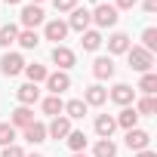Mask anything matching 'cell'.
<instances>
[{
  "instance_id": "1",
  "label": "cell",
  "mask_w": 157,
  "mask_h": 157,
  "mask_svg": "<svg viewBox=\"0 0 157 157\" xmlns=\"http://www.w3.org/2000/svg\"><path fill=\"white\" fill-rule=\"evenodd\" d=\"M126 59H129V68L132 71H142V74H148L151 65H154V56L148 49H142V46H129L126 49Z\"/></svg>"
},
{
  "instance_id": "2",
  "label": "cell",
  "mask_w": 157,
  "mask_h": 157,
  "mask_svg": "<svg viewBox=\"0 0 157 157\" xmlns=\"http://www.w3.org/2000/svg\"><path fill=\"white\" fill-rule=\"evenodd\" d=\"M90 16H93V22H96L99 28H114V25H117V19H120V16H117V10H114L111 3H99Z\"/></svg>"
},
{
  "instance_id": "3",
  "label": "cell",
  "mask_w": 157,
  "mask_h": 157,
  "mask_svg": "<svg viewBox=\"0 0 157 157\" xmlns=\"http://www.w3.org/2000/svg\"><path fill=\"white\" fill-rule=\"evenodd\" d=\"M25 71V59L19 52H6L3 59H0V74H6V77H16Z\"/></svg>"
},
{
  "instance_id": "4",
  "label": "cell",
  "mask_w": 157,
  "mask_h": 157,
  "mask_svg": "<svg viewBox=\"0 0 157 157\" xmlns=\"http://www.w3.org/2000/svg\"><path fill=\"white\" fill-rule=\"evenodd\" d=\"M90 22H93V16H90V10L86 6H74L71 10V22H68V28H74V31H86L90 28Z\"/></svg>"
},
{
  "instance_id": "5",
  "label": "cell",
  "mask_w": 157,
  "mask_h": 157,
  "mask_svg": "<svg viewBox=\"0 0 157 157\" xmlns=\"http://www.w3.org/2000/svg\"><path fill=\"white\" fill-rule=\"evenodd\" d=\"M71 86V77L65 74V71H56V74H46V90L52 93V96H62L65 90Z\"/></svg>"
},
{
  "instance_id": "6",
  "label": "cell",
  "mask_w": 157,
  "mask_h": 157,
  "mask_svg": "<svg viewBox=\"0 0 157 157\" xmlns=\"http://www.w3.org/2000/svg\"><path fill=\"white\" fill-rule=\"evenodd\" d=\"M148 142H151V136H148L145 129H139V126L126 129V148H132V151H145Z\"/></svg>"
},
{
  "instance_id": "7",
  "label": "cell",
  "mask_w": 157,
  "mask_h": 157,
  "mask_svg": "<svg viewBox=\"0 0 157 157\" xmlns=\"http://www.w3.org/2000/svg\"><path fill=\"white\" fill-rule=\"evenodd\" d=\"M40 22H43V10H40V6H34V3H31V6H25V10H22V25H25V31H34Z\"/></svg>"
},
{
  "instance_id": "8",
  "label": "cell",
  "mask_w": 157,
  "mask_h": 157,
  "mask_svg": "<svg viewBox=\"0 0 157 157\" xmlns=\"http://www.w3.org/2000/svg\"><path fill=\"white\" fill-rule=\"evenodd\" d=\"M111 99H114L117 105H123V108H129V105H132V99H136V90H132L129 83H117V86L111 90Z\"/></svg>"
},
{
  "instance_id": "9",
  "label": "cell",
  "mask_w": 157,
  "mask_h": 157,
  "mask_svg": "<svg viewBox=\"0 0 157 157\" xmlns=\"http://www.w3.org/2000/svg\"><path fill=\"white\" fill-rule=\"evenodd\" d=\"M68 132H71L68 117H52V123L46 126V136H52V139H68Z\"/></svg>"
},
{
  "instance_id": "10",
  "label": "cell",
  "mask_w": 157,
  "mask_h": 157,
  "mask_svg": "<svg viewBox=\"0 0 157 157\" xmlns=\"http://www.w3.org/2000/svg\"><path fill=\"white\" fill-rule=\"evenodd\" d=\"M65 34H68V22H62V19L46 22V40H56V46H59V40H65Z\"/></svg>"
},
{
  "instance_id": "11",
  "label": "cell",
  "mask_w": 157,
  "mask_h": 157,
  "mask_svg": "<svg viewBox=\"0 0 157 157\" xmlns=\"http://www.w3.org/2000/svg\"><path fill=\"white\" fill-rule=\"evenodd\" d=\"M52 62L65 71V68H71V65H74V52H71L68 46H62V43H59V46H52Z\"/></svg>"
},
{
  "instance_id": "12",
  "label": "cell",
  "mask_w": 157,
  "mask_h": 157,
  "mask_svg": "<svg viewBox=\"0 0 157 157\" xmlns=\"http://www.w3.org/2000/svg\"><path fill=\"white\" fill-rule=\"evenodd\" d=\"M16 96H19L22 105H34V102L40 99V90H37V83H22V86L16 90Z\"/></svg>"
},
{
  "instance_id": "13",
  "label": "cell",
  "mask_w": 157,
  "mask_h": 157,
  "mask_svg": "<svg viewBox=\"0 0 157 157\" xmlns=\"http://www.w3.org/2000/svg\"><path fill=\"white\" fill-rule=\"evenodd\" d=\"M10 123H13V126H22V129H25V126H31V123H34V111H31L28 105H19V108L13 111V120H10Z\"/></svg>"
},
{
  "instance_id": "14",
  "label": "cell",
  "mask_w": 157,
  "mask_h": 157,
  "mask_svg": "<svg viewBox=\"0 0 157 157\" xmlns=\"http://www.w3.org/2000/svg\"><path fill=\"white\" fill-rule=\"evenodd\" d=\"M114 129H117V120H114L111 114H99V117H96V132H99L102 139H111Z\"/></svg>"
},
{
  "instance_id": "15",
  "label": "cell",
  "mask_w": 157,
  "mask_h": 157,
  "mask_svg": "<svg viewBox=\"0 0 157 157\" xmlns=\"http://www.w3.org/2000/svg\"><path fill=\"white\" fill-rule=\"evenodd\" d=\"M93 74L99 77V80H108V77H114V62L105 59V56L96 59V62H93Z\"/></svg>"
},
{
  "instance_id": "16",
  "label": "cell",
  "mask_w": 157,
  "mask_h": 157,
  "mask_svg": "<svg viewBox=\"0 0 157 157\" xmlns=\"http://www.w3.org/2000/svg\"><path fill=\"white\" fill-rule=\"evenodd\" d=\"M83 102H86V105H105V102H108V90H102V86H86Z\"/></svg>"
},
{
  "instance_id": "17",
  "label": "cell",
  "mask_w": 157,
  "mask_h": 157,
  "mask_svg": "<svg viewBox=\"0 0 157 157\" xmlns=\"http://www.w3.org/2000/svg\"><path fill=\"white\" fill-rule=\"evenodd\" d=\"M25 139H28L31 145H40V142H46V126L34 120L31 126H25Z\"/></svg>"
},
{
  "instance_id": "18",
  "label": "cell",
  "mask_w": 157,
  "mask_h": 157,
  "mask_svg": "<svg viewBox=\"0 0 157 157\" xmlns=\"http://www.w3.org/2000/svg\"><path fill=\"white\" fill-rule=\"evenodd\" d=\"M65 114H68V120H83V114H86V102H83V99H71V102L65 105Z\"/></svg>"
},
{
  "instance_id": "19",
  "label": "cell",
  "mask_w": 157,
  "mask_h": 157,
  "mask_svg": "<svg viewBox=\"0 0 157 157\" xmlns=\"http://www.w3.org/2000/svg\"><path fill=\"white\" fill-rule=\"evenodd\" d=\"M65 142H68V148H71L74 154H80V151L86 148V132H80V129H71Z\"/></svg>"
},
{
  "instance_id": "20",
  "label": "cell",
  "mask_w": 157,
  "mask_h": 157,
  "mask_svg": "<svg viewBox=\"0 0 157 157\" xmlns=\"http://www.w3.org/2000/svg\"><path fill=\"white\" fill-rule=\"evenodd\" d=\"M108 49H111V52H126V49H129V37H126L123 31L111 34V37H108Z\"/></svg>"
},
{
  "instance_id": "21",
  "label": "cell",
  "mask_w": 157,
  "mask_h": 157,
  "mask_svg": "<svg viewBox=\"0 0 157 157\" xmlns=\"http://www.w3.org/2000/svg\"><path fill=\"white\" fill-rule=\"evenodd\" d=\"M114 120H117V126H123V129H132V126L139 123V114H136V108H123V111H120Z\"/></svg>"
},
{
  "instance_id": "22",
  "label": "cell",
  "mask_w": 157,
  "mask_h": 157,
  "mask_svg": "<svg viewBox=\"0 0 157 157\" xmlns=\"http://www.w3.org/2000/svg\"><path fill=\"white\" fill-rule=\"evenodd\" d=\"M25 74H28V83H40V80H46V74H49V71H46L43 65L34 62V65H25Z\"/></svg>"
},
{
  "instance_id": "23",
  "label": "cell",
  "mask_w": 157,
  "mask_h": 157,
  "mask_svg": "<svg viewBox=\"0 0 157 157\" xmlns=\"http://www.w3.org/2000/svg\"><path fill=\"white\" fill-rule=\"evenodd\" d=\"M96 157H117V145L111 139H99L96 142Z\"/></svg>"
},
{
  "instance_id": "24",
  "label": "cell",
  "mask_w": 157,
  "mask_h": 157,
  "mask_svg": "<svg viewBox=\"0 0 157 157\" xmlns=\"http://www.w3.org/2000/svg\"><path fill=\"white\" fill-rule=\"evenodd\" d=\"M43 111H46V114H49V117H59V114H62V111H65V102H62V99H59V96H49V99H46V102H43Z\"/></svg>"
},
{
  "instance_id": "25",
  "label": "cell",
  "mask_w": 157,
  "mask_h": 157,
  "mask_svg": "<svg viewBox=\"0 0 157 157\" xmlns=\"http://www.w3.org/2000/svg\"><path fill=\"white\" fill-rule=\"evenodd\" d=\"M16 40H19V28L16 25H3V28H0V46H10Z\"/></svg>"
},
{
  "instance_id": "26",
  "label": "cell",
  "mask_w": 157,
  "mask_h": 157,
  "mask_svg": "<svg viewBox=\"0 0 157 157\" xmlns=\"http://www.w3.org/2000/svg\"><path fill=\"white\" fill-rule=\"evenodd\" d=\"M139 90H142L145 96H154V93H157V74H151V71H148V74H142Z\"/></svg>"
},
{
  "instance_id": "27",
  "label": "cell",
  "mask_w": 157,
  "mask_h": 157,
  "mask_svg": "<svg viewBox=\"0 0 157 157\" xmlns=\"http://www.w3.org/2000/svg\"><path fill=\"white\" fill-rule=\"evenodd\" d=\"M0 145H16V126L13 123H0Z\"/></svg>"
},
{
  "instance_id": "28",
  "label": "cell",
  "mask_w": 157,
  "mask_h": 157,
  "mask_svg": "<svg viewBox=\"0 0 157 157\" xmlns=\"http://www.w3.org/2000/svg\"><path fill=\"white\" fill-rule=\"evenodd\" d=\"M99 46H102V34H99V31H83V49L93 52V49H99Z\"/></svg>"
},
{
  "instance_id": "29",
  "label": "cell",
  "mask_w": 157,
  "mask_h": 157,
  "mask_svg": "<svg viewBox=\"0 0 157 157\" xmlns=\"http://www.w3.org/2000/svg\"><path fill=\"white\" fill-rule=\"evenodd\" d=\"M142 49H148V52L157 49V31H154V28H145V31H142Z\"/></svg>"
},
{
  "instance_id": "30",
  "label": "cell",
  "mask_w": 157,
  "mask_h": 157,
  "mask_svg": "<svg viewBox=\"0 0 157 157\" xmlns=\"http://www.w3.org/2000/svg\"><path fill=\"white\" fill-rule=\"evenodd\" d=\"M154 111H157V99H154V96H145V99L139 102V108H136V114H139V117L154 114Z\"/></svg>"
},
{
  "instance_id": "31",
  "label": "cell",
  "mask_w": 157,
  "mask_h": 157,
  "mask_svg": "<svg viewBox=\"0 0 157 157\" xmlns=\"http://www.w3.org/2000/svg\"><path fill=\"white\" fill-rule=\"evenodd\" d=\"M16 43H22L25 49H34V46L40 43V37H37L34 31H19V40H16Z\"/></svg>"
},
{
  "instance_id": "32",
  "label": "cell",
  "mask_w": 157,
  "mask_h": 157,
  "mask_svg": "<svg viewBox=\"0 0 157 157\" xmlns=\"http://www.w3.org/2000/svg\"><path fill=\"white\" fill-rule=\"evenodd\" d=\"M52 3H56V10H59V13H68V10H74V6H77V0H52Z\"/></svg>"
},
{
  "instance_id": "33",
  "label": "cell",
  "mask_w": 157,
  "mask_h": 157,
  "mask_svg": "<svg viewBox=\"0 0 157 157\" xmlns=\"http://www.w3.org/2000/svg\"><path fill=\"white\" fill-rule=\"evenodd\" d=\"M3 157H25V151H22L19 145H6V148H3Z\"/></svg>"
},
{
  "instance_id": "34",
  "label": "cell",
  "mask_w": 157,
  "mask_h": 157,
  "mask_svg": "<svg viewBox=\"0 0 157 157\" xmlns=\"http://www.w3.org/2000/svg\"><path fill=\"white\" fill-rule=\"evenodd\" d=\"M132 6H136V0H117L114 10H132Z\"/></svg>"
},
{
  "instance_id": "35",
  "label": "cell",
  "mask_w": 157,
  "mask_h": 157,
  "mask_svg": "<svg viewBox=\"0 0 157 157\" xmlns=\"http://www.w3.org/2000/svg\"><path fill=\"white\" fill-rule=\"evenodd\" d=\"M145 13H157V0H145Z\"/></svg>"
},
{
  "instance_id": "36",
  "label": "cell",
  "mask_w": 157,
  "mask_h": 157,
  "mask_svg": "<svg viewBox=\"0 0 157 157\" xmlns=\"http://www.w3.org/2000/svg\"><path fill=\"white\" fill-rule=\"evenodd\" d=\"M136 157H157V154H154V151H148V148H145V151H139V154H136Z\"/></svg>"
},
{
  "instance_id": "37",
  "label": "cell",
  "mask_w": 157,
  "mask_h": 157,
  "mask_svg": "<svg viewBox=\"0 0 157 157\" xmlns=\"http://www.w3.org/2000/svg\"><path fill=\"white\" fill-rule=\"evenodd\" d=\"M3 3H10V6H13V3H19V0H3Z\"/></svg>"
},
{
  "instance_id": "38",
  "label": "cell",
  "mask_w": 157,
  "mask_h": 157,
  "mask_svg": "<svg viewBox=\"0 0 157 157\" xmlns=\"http://www.w3.org/2000/svg\"><path fill=\"white\" fill-rule=\"evenodd\" d=\"M31 3H34V6H37V3H43V0H31Z\"/></svg>"
},
{
  "instance_id": "39",
  "label": "cell",
  "mask_w": 157,
  "mask_h": 157,
  "mask_svg": "<svg viewBox=\"0 0 157 157\" xmlns=\"http://www.w3.org/2000/svg\"><path fill=\"white\" fill-rule=\"evenodd\" d=\"M28 157H43V154H28Z\"/></svg>"
},
{
  "instance_id": "40",
  "label": "cell",
  "mask_w": 157,
  "mask_h": 157,
  "mask_svg": "<svg viewBox=\"0 0 157 157\" xmlns=\"http://www.w3.org/2000/svg\"><path fill=\"white\" fill-rule=\"evenodd\" d=\"M74 157H86V154H74Z\"/></svg>"
}]
</instances>
